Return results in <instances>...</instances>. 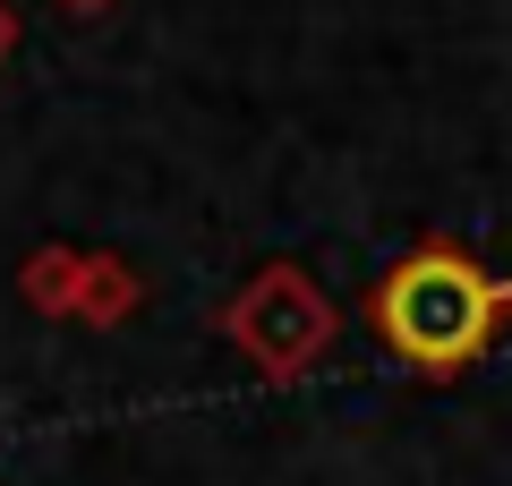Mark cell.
Instances as JSON below:
<instances>
[{
  "instance_id": "7a4b0ae2",
  "label": "cell",
  "mask_w": 512,
  "mask_h": 486,
  "mask_svg": "<svg viewBox=\"0 0 512 486\" xmlns=\"http://www.w3.org/2000/svg\"><path fill=\"white\" fill-rule=\"evenodd\" d=\"M214 333H222V342H231L265 384H299L308 367H325L333 342H342V307L325 299V282H316L308 265L274 256V265H256L248 282L222 299Z\"/></svg>"
},
{
  "instance_id": "5b68a950",
  "label": "cell",
  "mask_w": 512,
  "mask_h": 486,
  "mask_svg": "<svg viewBox=\"0 0 512 486\" xmlns=\"http://www.w3.org/2000/svg\"><path fill=\"white\" fill-rule=\"evenodd\" d=\"M9 52H18V9L0 0V69H9Z\"/></svg>"
},
{
  "instance_id": "3957f363",
  "label": "cell",
  "mask_w": 512,
  "mask_h": 486,
  "mask_svg": "<svg viewBox=\"0 0 512 486\" xmlns=\"http://www.w3.org/2000/svg\"><path fill=\"white\" fill-rule=\"evenodd\" d=\"M86 256H94V248H69V239L35 248V256L18 265V299L35 307V316H52V324H77V290H86Z\"/></svg>"
},
{
  "instance_id": "6da1fadb",
  "label": "cell",
  "mask_w": 512,
  "mask_h": 486,
  "mask_svg": "<svg viewBox=\"0 0 512 486\" xmlns=\"http://www.w3.org/2000/svg\"><path fill=\"white\" fill-rule=\"evenodd\" d=\"M512 316V273H487L470 248L453 239H419L410 256L376 273L367 290V324H376V342L393 350L402 367L419 376H470L487 359V342L504 333Z\"/></svg>"
},
{
  "instance_id": "8992f818",
  "label": "cell",
  "mask_w": 512,
  "mask_h": 486,
  "mask_svg": "<svg viewBox=\"0 0 512 486\" xmlns=\"http://www.w3.org/2000/svg\"><path fill=\"white\" fill-rule=\"evenodd\" d=\"M52 9H60V18H103L111 0H52Z\"/></svg>"
},
{
  "instance_id": "277c9868",
  "label": "cell",
  "mask_w": 512,
  "mask_h": 486,
  "mask_svg": "<svg viewBox=\"0 0 512 486\" xmlns=\"http://www.w3.org/2000/svg\"><path fill=\"white\" fill-rule=\"evenodd\" d=\"M137 299H146V282H137V265L111 248L86 256V290H77V324H128L137 316Z\"/></svg>"
}]
</instances>
